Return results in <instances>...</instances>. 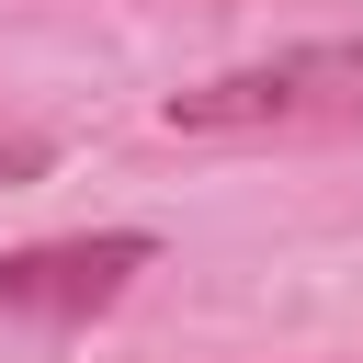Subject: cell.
Instances as JSON below:
<instances>
[{
	"label": "cell",
	"instance_id": "obj_1",
	"mask_svg": "<svg viewBox=\"0 0 363 363\" xmlns=\"http://www.w3.org/2000/svg\"><path fill=\"white\" fill-rule=\"evenodd\" d=\"M306 125H363V34H318L170 91V136H306Z\"/></svg>",
	"mask_w": 363,
	"mask_h": 363
},
{
	"label": "cell",
	"instance_id": "obj_3",
	"mask_svg": "<svg viewBox=\"0 0 363 363\" xmlns=\"http://www.w3.org/2000/svg\"><path fill=\"white\" fill-rule=\"evenodd\" d=\"M45 159H57V147H45V136H0V182H34V170H45Z\"/></svg>",
	"mask_w": 363,
	"mask_h": 363
},
{
	"label": "cell",
	"instance_id": "obj_2",
	"mask_svg": "<svg viewBox=\"0 0 363 363\" xmlns=\"http://www.w3.org/2000/svg\"><path fill=\"white\" fill-rule=\"evenodd\" d=\"M147 261H159L147 227H91V238L0 250V318H91V306H113Z\"/></svg>",
	"mask_w": 363,
	"mask_h": 363
}]
</instances>
